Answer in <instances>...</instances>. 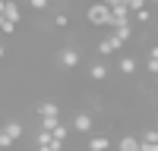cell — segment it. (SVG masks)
<instances>
[{"mask_svg":"<svg viewBox=\"0 0 158 151\" xmlns=\"http://www.w3.org/2000/svg\"><path fill=\"white\" fill-rule=\"evenodd\" d=\"M85 19L92 22V25H111V6H104L101 0H95V3H89V10H85Z\"/></svg>","mask_w":158,"mask_h":151,"instance_id":"cell-1","label":"cell"},{"mask_svg":"<svg viewBox=\"0 0 158 151\" xmlns=\"http://www.w3.org/2000/svg\"><path fill=\"white\" fill-rule=\"evenodd\" d=\"M35 145H38V151H63V142H57V138L51 132H44V129H38Z\"/></svg>","mask_w":158,"mask_h":151,"instance_id":"cell-2","label":"cell"},{"mask_svg":"<svg viewBox=\"0 0 158 151\" xmlns=\"http://www.w3.org/2000/svg\"><path fill=\"white\" fill-rule=\"evenodd\" d=\"M133 22V16H130V10L123 3H114L111 6V29H117V25H130Z\"/></svg>","mask_w":158,"mask_h":151,"instance_id":"cell-3","label":"cell"},{"mask_svg":"<svg viewBox=\"0 0 158 151\" xmlns=\"http://www.w3.org/2000/svg\"><path fill=\"white\" fill-rule=\"evenodd\" d=\"M120 47H123V44H120V41H117V38H114V35H104V38H101V41L95 44V50H98V54H101V57H111V54H117V50H120Z\"/></svg>","mask_w":158,"mask_h":151,"instance_id":"cell-4","label":"cell"},{"mask_svg":"<svg viewBox=\"0 0 158 151\" xmlns=\"http://www.w3.org/2000/svg\"><path fill=\"white\" fill-rule=\"evenodd\" d=\"M73 129L76 132H92V129H95V120H92V113H76V117H73Z\"/></svg>","mask_w":158,"mask_h":151,"instance_id":"cell-5","label":"cell"},{"mask_svg":"<svg viewBox=\"0 0 158 151\" xmlns=\"http://www.w3.org/2000/svg\"><path fill=\"white\" fill-rule=\"evenodd\" d=\"M0 132H6L13 142H19V138H22V132H25V126H22L19 120H6L3 126H0Z\"/></svg>","mask_w":158,"mask_h":151,"instance_id":"cell-6","label":"cell"},{"mask_svg":"<svg viewBox=\"0 0 158 151\" xmlns=\"http://www.w3.org/2000/svg\"><path fill=\"white\" fill-rule=\"evenodd\" d=\"M60 66H67V69L79 66V50H76V47H63V50H60Z\"/></svg>","mask_w":158,"mask_h":151,"instance_id":"cell-7","label":"cell"},{"mask_svg":"<svg viewBox=\"0 0 158 151\" xmlns=\"http://www.w3.org/2000/svg\"><path fill=\"white\" fill-rule=\"evenodd\" d=\"M3 19H10V22H22V10H19V3H13V0H6V6H3Z\"/></svg>","mask_w":158,"mask_h":151,"instance_id":"cell-8","label":"cell"},{"mask_svg":"<svg viewBox=\"0 0 158 151\" xmlns=\"http://www.w3.org/2000/svg\"><path fill=\"white\" fill-rule=\"evenodd\" d=\"M111 138L108 135H89V151H108Z\"/></svg>","mask_w":158,"mask_h":151,"instance_id":"cell-9","label":"cell"},{"mask_svg":"<svg viewBox=\"0 0 158 151\" xmlns=\"http://www.w3.org/2000/svg\"><path fill=\"white\" fill-rule=\"evenodd\" d=\"M35 110H38V117H60V107L54 104V101H41Z\"/></svg>","mask_w":158,"mask_h":151,"instance_id":"cell-10","label":"cell"},{"mask_svg":"<svg viewBox=\"0 0 158 151\" xmlns=\"http://www.w3.org/2000/svg\"><path fill=\"white\" fill-rule=\"evenodd\" d=\"M111 35H114L120 44H127L130 38H133V22H130V25H117V29H111Z\"/></svg>","mask_w":158,"mask_h":151,"instance_id":"cell-11","label":"cell"},{"mask_svg":"<svg viewBox=\"0 0 158 151\" xmlns=\"http://www.w3.org/2000/svg\"><path fill=\"white\" fill-rule=\"evenodd\" d=\"M117 151H139V138H136V135H120Z\"/></svg>","mask_w":158,"mask_h":151,"instance_id":"cell-12","label":"cell"},{"mask_svg":"<svg viewBox=\"0 0 158 151\" xmlns=\"http://www.w3.org/2000/svg\"><path fill=\"white\" fill-rule=\"evenodd\" d=\"M89 76H92L95 82H104V79H108V66H104V63H92V66H89Z\"/></svg>","mask_w":158,"mask_h":151,"instance_id":"cell-13","label":"cell"},{"mask_svg":"<svg viewBox=\"0 0 158 151\" xmlns=\"http://www.w3.org/2000/svg\"><path fill=\"white\" fill-rule=\"evenodd\" d=\"M117 69H120L123 76H133V72H136V60H133V57H120V63H117Z\"/></svg>","mask_w":158,"mask_h":151,"instance_id":"cell-14","label":"cell"},{"mask_svg":"<svg viewBox=\"0 0 158 151\" xmlns=\"http://www.w3.org/2000/svg\"><path fill=\"white\" fill-rule=\"evenodd\" d=\"M133 19H136V22H142V25H149V22H152V10H149V6L136 10V13H133Z\"/></svg>","mask_w":158,"mask_h":151,"instance_id":"cell-15","label":"cell"},{"mask_svg":"<svg viewBox=\"0 0 158 151\" xmlns=\"http://www.w3.org/2000/svg\"><path fill=\"white\" fill-rule=\"evenodd\" d=\"M57 126H60V117H41V129L44 132H54Z\"/></svg>","mask_w":158,"mask_h":151,"instance_id":"cell-16","label":"cell"},{"mask_svg":"<svg viewBox=\"0 0 158 151\" xmlns=\"http://www.w3.org/2000/svg\"><path fill=\"white\" fill-rule=\"evenodd\" d=\"M51 135H54L57 142H67V135H70V126H67V123H60V126H57V129L51 132Z\"/></svg>","mask_w":158,"mask_h":151,"instance_id":"cell-17","label":"cell"},{"mask_svg":"<svg viewBox=\"0 0 158 151\" xmlns=\"http://www.w3.org/2000/svg\"><path fill=\"white\" fill-rule=\"evenodd\" d=\"M139 142H149V145H158V129H146L139 135Z\"/></svg>","mask_w":158,"mask_h":151,"instance_id":"cell-18","label":"cell"},{"mask_svg":"<svg viewBox=\"0 0 158 151\" xmlns=\"http://www.w3.org/2000/svg\"><path fill=\"white\" fill-rule=\"evenodd\" d=\"M120 3H123V6L130 10V16H133L136 10H142V6H146V0H120Z\"/></svg>","mask_w":158,"mask_h":151,"instance_id":"cell-19","label":"cell"},{"mask_svg":"<svg viewBox=\"0 0 158 151\" xmlns=\"http://www.w3.org/2000/svg\"><path fill=\"white\" fill-rule=\"evenodd\" d=\"M0 32H3V35H16V22H10V19H0Z\"/></svg>","mask_w":158,"mask_h":151,"instance_id":"cell-20","label":"cell"},{"mask_svg":"<svg viewBox=\"0 0 158 151\" xmlns=\"http://www.w3.org/2000/svg\"><path fill=\"white\" fill-rule=\"evenodd\" d=\"M54 25H57V29H67V25H70V16H67V13H57V16H54Z\"/></svg>","mask_w":158,"mask_h":151,"instance_id":"cell-21","label":"cell"},{"mask_svg":"<svg viewBox=\"0 0 158 151\" xmlns=\"http://www.w3.org/2000/svg\"><path fill=\"white\" fill-rule=\"evenodd\" d=\"M13 145H16V142H13V138H10L6 132H0V148H3V151H6V148H13Z\"/></svg>","mask_w":158,"mask_h":151,"instance_id":"cell-22","label":"cell"},{"mask_svg":"<svg viewBox=\"0 0 158 151\" xmlns=\"http://www.w3.org/2000/svg\"><path fill=\"white\" fill-rule=\"evenodd\" d=\"M29 3H32V10H48V6H51L48 0H29Z\"/></svg>","mask_w":158,"mask_h":151,"instance_id":"cell-23","label":"cell"},{"mask_svg":"<svg viewBox=\"0 0 158 151\" xmlns=\"http://www.w3.org/2000/svg\"><path fill=\"white\" fill-rule=\"evenodd\" d=\"M139 151H158V145H149V142H139Z\"/></svg>","mask_w":158,"mask_h":151,"instance_id":"cell-24","label":"cell"},{"mask_svg":"<svg viewBox=\"0 0 158 151\" xmlns=\"http://www.w3.org/2000/svg\"><path fill=\"white\" fill-rule=\"evenodd\" d=\"M146 60H158V44H152V50H149V57Z\"/></svg>","mask_w":158,"mask_h":151,"instance_id":"cell-25","label":"cell"},{"mask_svg":"<svg viewBox=\"0 0 158 151\" xmlns=\"http://www.w3.org/2000/svg\"><path fill=\"white\" fill-rule=\"evenodd\" d=\"M3 6H6V0H0V16H3Z\"/></svg>","mask_w":158,"mask_h":151,"instance_id":"cell-26","label":"cell"},{"mask_svg":"<svg viewBox=\"0 0 158 151\" xmlns=\"http://www.w3.org/2000/svg\"><path fill=\"white\" fill-rule=\"evenodd\" d=\"M3 54H6V47H3V44H0V60H3Z\"/></svg>","mask_w":158,"mask_h":151,"instance_id":"cell-27","label":"cell"},{"mask_svg":"<svg viewBox=\"0 0 158 151\" xmlns=\"http://www.w3.org/2000/svg\"><path fill=\"white\" fill-rule=\"evenodd\" d=\"M146 3H155V6H158V0H146Z\"/></svg>","mask_w":158,"mask_h":151,"instance_id":"cell-28","label":"cell"},{"mask_svg":"<svg viewBox=\"0 0 158 151\" xmlns=\"http://www.w3.org/2000/svg\"><path fill=\"white\" fill-rule=\"evenodd\" d=\"M85 3H95V0H85Z\"/></svg>","mask_w":158,"mask_h":151,"instance_id":"cell-29","label":"cell"},{"mask_svg":"<svg viewBox=\"0 0 158 151\" xmlns=\"http://www.w3.org/2000/svg\"><path fill=\"white\" fill-rule=\"evenodd\" d=\"M0 19H3V16H0Z\"/></svg>","mask_w":158,"mask_h":151,"instance_id":"cell-30","label":"cell"}]
</instances>
